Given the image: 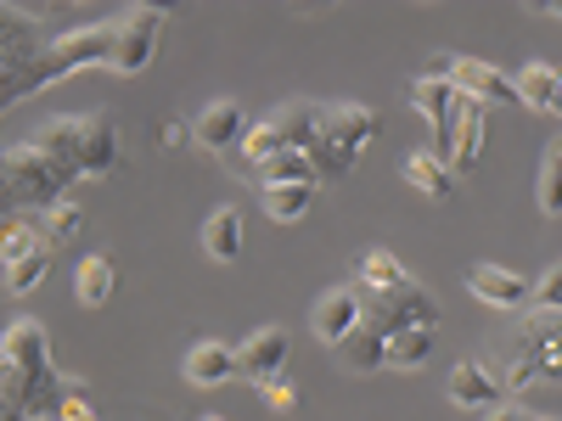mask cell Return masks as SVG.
Listing matches in <instances>:
<instances>
[{
	"instance_id": "6da1fadb",
	"label": "cell",
	"mask_w": 562,
	"mask_h": 421,
	"mask_svg": "<svg viewBox=\"0 0 562 421\" xmlns=\"http://www.w3.org/2000/svg\"><path fill=\"white\" fill-rule=\"evenodd\" d=\"M535 383H562V315H524V326L506 338V383L501 394H524Z\"/></svg>"
},
{
	"instance_id": "7a4b0ae2",
	"label": "cell",
	"mask_w": 562,
	"mask_h": 421,
	"mask_svg": "<svg viewBox=\"0 0 562 421\" xmlns=\"http://www.w3.org/2000/svg\"><path fill=\"white\" fill-rule=\"evenodd\" d=\"M360 298H366V293H360ZM360 326H371V332H383V338L416 332V326L439 332V298H434L428 287H416V281H405L400 293H378V298H366Z\"/></svg>"
},
{
	"instance_id": "3957f363",
	"label": "cell",
	"mask_w": 562,
	"mask_h": 421,
	"mask_svg": "<svg viewBox=\"0 0 562 421\" xmlns=\"http://www.w3.org/2000/svg\"><path fill=\"white\" fill-rule=\"evenodd\" d=\"M113 39H119V23H85L74 34H63L57 45H45V57H40V90L52 84V79H68L79 68H97L113 57Z\"/></svg>"
},
{
	"instance_id": "277c9868",
	"label": "cell",
	"mask_w": 562,
	"mask_h": 421,
	"mask_svg": "<svg viewBox=\"0 0 562 421\" xmlns=\"http://www.w3.org/2000/svg\"><path fill=\"white\" fill-rule=\"evenodd\" d=\"M0 158H7V185H12V203H29V208H45L52 214L68 192V180L45 163L29 140H18V147H0Z\"/></svg>"
},
{
	"instance_id": "5b68a950",
	"label": "cell",
	"mask_w": 562,
	"mask_h": 421,
	"mask_svg": "<svg viewBox=\"0 0 562 421\" xmlns=\"http://www.w3.org/2000/svg\"><path fill=\"white\" fill-rule=\"evenodd\" d=\"M164 23H169L164 7H130V12L119 18V39H113L108 68H113V73H140V68L158 57V34H164Z\"/></svg>"
},
{
	"instance_id": "8992f818",
	"label": "cell",
	"mask_w": 562,
	"mask_h": 421,
	"mask_svg": "<svg viewBox=\"0 0 562 421\" xmlns=\"http://www.w3.org/2000/svg\"><path fill=\"white\" fill-rule=\"evenodd\" d=\"M79 140H85V113H79V118H45V124L29 135V147L74 185V180H85V169H79Z\"/></svg>"
},
{
	"instance_id": "52a82bcc",
	"label": "cell",
	"mask_w": 562,
	"mask_h": 421,
	"mask_svg": "<svg viewBox=\"0 0 562 421\" xmlns=\"http://www.w3.org/2000/svg\"><path fill=\"white\" fill-rule=\"evenodd\" d=\"M467 293L506 315V309H529L535 304V281L518 275V270H501V264H473L467 270Z\"/></svg>"
},
{
	"instance_id": "ba28073f",
	"label": "cell",
	"mask_w": 562,
	"mask_h": 421,
	"mask_svg": "<svg viewBox=\"0 0 562 421\" xmlns=\"http://www.w3.org/2000/svg\"><path fill=\"white\" fill-rule=\"evenodd\" d=\"M484 135H490V124H484V102L456 96V107H450V174H473V169H479V158H484Z\"/></svg>"
},
{
	"instance_id": "9c48e42d",
	"label": "cell",
	"mask_w": 562,
	"mask_h": 421,
	"mask_svg": "<svg viewBox=\"0 0 562 421\" xmlns=\"http://www.w3.org/2000/svg\"><path fill=\"white\" fill-rule=\"evenodd\" d=\"M0 365L18 371V377L52 371V338H45V326L40 320H12L7 332H0Z\"/></svg>"
},
{
	"instance_id": "30bf717a",
	"label": "cell",
	"mask_w": 562,
	"mask_h": 421,
	"mask_svg": "<svg viewBox=\"0 0 562 421\" xmlns=\"http://www.w3.org/2000/svg\"><path fill=\"white\" fill-rule=\"evenodd\" d=\"M288 354H293V338L281 332V326H265V332H254V338L237 349V377H248V383L288 377Z\"/></svg>"
},
{
	"instance_id": "8fae6325",
	"label": "cell",
	"mask_w": 562,
	"mask_h": 421,
	"mask_svg": "<svg viewBox=\"0 0 562 421\" xmlns=\"http://www.w3.org/2000/svg\"><path fill=\"white\" fill-rule=\"evenodd\" d=\"M360 315H366V298H360V287H333L321 304H315V315H310V332L321 338V343H344L355 326H360Z\"/></svg>"
},
{
	"instance_id": "7c38bea8",
	"label": "cell",
	"mask_w": 562,
	"mask_h": 421,
	"mask_svg": "<svg viewBox=\"0 0 562 421\" xmlns=\"http://www.w3.org/2000/svg\"><path fill=\"white\" fill-rule=\"evenodd\" d=\"M450 84H456V96H473V102H484V107L518 102V84H512L495 62H484V57H461L456 73H450Z\"/></svg>"
},
{
	"instance_id": "4fadbf2b",
	"label": "cell",
	"mask_w": 562,
	"mask_h": 421,
	"mask_svg": "<svg viewBox=\"0 0 562 421\" xmlns=\"http://www.w3.org/2000/svg\"><path fill=\"white\" fill-rule=\"evenodd\" d=\"M378 129H383V118L371 113V107H360V102H333V107H321V135L333 140V147H344L349 158H355Z\"/></svg>"
},
{
	"instance_id": "5bb4252c",
	"label": "cell",
	"mask_w": 562,
	"mask_h": 421,
	"mask_svg": "<svg viewBox=\"0 0 562 421\" xmlns=\"http://www.w3.org/2000/svg\"><path fill=\"white\" fill-rule=\"evenodd\" d=\"M79 169H85V180H102V174L119 169V118L113 113H85Z\"/></svg>"
},
{
	"instance_id": "9a60e30c",
	"label": "cell",
	"mask_w": 562,
	"mask_h": 421,
	"mask_svg": "<svg viewBox=\"0 0 562 421\" xmlns=\"http://www.w3.org/2000/svg\"><path fill=\"white\" fill-rule=\"evenodd\" d=\"M450 405H461V410H495V405H506V394H501V383L490 377V365L484 360H461L456 371H450Z\"/></svg>"
},
{
	"instance_id": "2e32d148",
	"label": "cell",
	"mask_w": 562,
	"mask_h": 421,
	"mask_svg": "<svg viewBox=\"0 0 562 421\" xmlns=\"http://www.w3.org/2000/svg\"><path fill=\"white\" fill-rule=\"evenodd\" d=\"M243 135H248V113L237 102H209L198 113V124H192V140H198V147H209V152H231Z\"/></svg>"
},
{
	"instance_id": "e0dca14e",
	"label": "cell",
	"mask_w": 562,
	"mask_h": 421,
	"mask_svg": "<svg viewBox=\"0 0 562 421\" xmlns=\"http://www.w3.org/2000/svg\"><path fill=\"white\" fill-rule=\"evenodd\" d=\"M180 371H186V383H192V388H225L231 377H237V349L203 338V343L186 349V365Z\"/></svg>"
},
{
	"instance_id": "ac0fdd59",
	"label": "cell",
	"mask_w": 562,
	"mask_h": 421,
	"mask_svg": "<svg viewBox=\"0 0 562 421\" xmlns=\"http://www.w3.org/2000/svg\"><path fill=\"white\" fill-rule=\"evenodd\" d=\"M355 275H360V293L366 298H378V293H400L405 287V264L389 253V248H366L360 259H355Z\"/></svg>"
},
{
	"instance_id": "d6986e66",
	"label": "cell",
	"mask_w": 562,
	"mask_h": 421,
	"mask_svg": "<svg viewBox=\"0 0 562 421\" xmlns=\"http://www.w3.org/2000/svg\"><path fill=\"white\" fill-rule=\"evenodd\" d=\"M338 360L355 371V377H371V371H383V365H389V338H383V332H371V326H355V332L338 343Z\"/></svg>"
},
{
	"instance_id": "ffe728a7",
	"label": "cell",
	"mask_w": 562,
	"mask_h": 421,
	"mask_svg": "<svg viewBox=\"0 0 562 421\" xmlns=\"http://www.w3.org/2000/svg\"><path fill=\"white\" fill-rule=\"evenodd\" d=\"M270 124L281 129V140H288L293 152H304L310 140L321 135V107H315V102H304V96H293V102H281V107L270 113Z\"/></svg>"
},
{
	"instance_id": "44dd1931",
	"label": "cell",
	"mask_w": 562,
	"mask_h": 421,
	"mask_svg": "<svg viewBox=\"0 0 562 421\" xmlns=\"http://www.w3.org/2000/svg\"><path fill=\"white\" fill-rule=\"evenodd\" d=\"M400 174L416 185L422 197H434V203H445V197L456 192V174H450V163H445V158H434V152H411V158L400 163Z\"/></svg>"
},
{
	"instance_id": "7402d4cb",
	"label": "cell",
	"mask_w": 562,
	"mask_h": 421,
	"mask_svg": "<svg viewBox=\"0 0 562 421\" xmlns=\"http://www.w3.org/2000/svg\"><path fill=\"white\" fill-rule=\"evenodd\" d=\"M203 248H209V259H220V264L237 259V253H243V214H237V208H214L209 225H203Z\"/></svg>"
},
{
	"instance_id": "603a6c76",
	"label": "cell",
	"mask_w": 562,
	"mask_h": 421,
	"mask_svg": "<svg viewBox=\"0 0 562 421\" xmlns=\"http://www.w3.org/2000/svg\"><path fill=\"white\" fill-rule=\"evenodd\" d=\"M113 287H119L113 259H108V253H90V259L79 264V304H85V309H102V304L113 298Z\"/></svg>"
},
{
	"instance_id": "cb8c5ba5",
	"label": "cell",
	"mask_w": 562,
	"mask_h": 421,
	"mask_svg": "<svg viewBox=\"0 0 562 421\" xmlns=\"http://www.w3.org/2000/svg\"><path fill=\"white\" fill-rule=\"evenodd\" d=\"M259 203H265V214L276 225H293V219H304L315 208V185H265Z\"/></svg>"
},
{
	"instance_id": "d4e9b609",
	"label": "cell",
	"mask_w": 562,
	"mask_h": 421,
	"mask_svg": "<svg viewBox=\"0 0 562 421\" xmlns=\"http://www.w3.org/2000/svg\"><path fill=\"white\" fill-rule=\"evenodd\" d=\"M254 174H259V192H265V185H321L315 169H310V158L293 152V147H288V152H276V158H265Z\"/></svg>"
},
{
	"instance_id": "484cf974",
	"label": "cell",
	"mask_w": 562,
	"mask_h": 421,
	"mask_svg": "<svg viewBox=\"0 0 562 421\" xmlns=\"http://www.w3.org/2000/svg\"><path fill=\"white\" fill-rule=\"evenodd\" d=\"M434 338H439V332H428V326L389 338V365H394V371H422V365H428V354H434Z\"/></svg>"
},
{
	"instance_id": "4316f807",
	"label": "cell",
	"mask_w": 562,
	"mask_h": 421,
	"mask_svg": "<svg viewBox=\"0 0 562 421\" xmlns=\"http://www.w3.org/2000/svg\"><path fill=\"white\" fill-rule=\"evenodd\" d=\"M45 248V237H40V225H29V219H7L0 225V264H23L29 253H40Z\"/></svg>"
},
{
	"instance_id": "83f0119b",
	"label": "cell",
	"mask_w": 562,
	"mask_h": 421,
	"mask_svg": "<svg viewBox=\"0 0 562 421\" xmlns=\"http://www.w3.org/2000/svg\"><path fill=\"white\" fill-rule=\"evenodd\" d=\"M518 102L524 107H535V113H551V96H557V68H546V62H529L518 79Z\"/></svg>"
},
{
	"instance_id": "f1b7e54d",
	"label": "cell",
	"mask_w": 562,
	"mask_h": 421,
	"mask_svg": "<svg viewBox=\"0 0 562 421\" xmlns=\"http://www.w3.org/2000/svg\"><path fill=\"white\" fill-rule=\"evenodd\" d=\"M540 214H546V219L562 214V135L551 140L546 158H540Z\"/></svg>"
},
{
	"instance_id": "f546056e",
	"label": "cell",
	"mask_w": 562,
	"mask_h": 421,
	"mask_svg": "<svg viewBox=\"0 0 562 421\" xmlns=\"http://www.w3.org/2000/svg\"><path fill=\"white\" fill-rule=\"evenodd\" d=\"M79 230H85V208L79 203H57L52 214H45V225H40V237H45V248H68L74 237H79Z\"/></svg>"
},
{
	"instance_id": "4dcf8cb0",
	"label": "cell",
	"mask_w": 562,
	"mask_h": 421,
	"mask_svg": "<svg viewBox=\"0 0 562 421\" xmlns=\"http://www.w3.org/2000/svg\"><path fill=\"white\" fill-rule=\"evenodd\" d=\"M304 158H310L315 180H344V174L355 169V158H349L344 147H333L326 135H315V140H310V147H304Z\"/></svg>"
},
{
	"instance_id": "1f68e13d",
	"label": "cell",
	"mask_w": 562,
	"mask_h": 421,
	"mask_svg": "<svg viewBox=\"0 0 562 421\" xmlns=\"http://www.w3.org/2000/svg\"><path fill=\"white\" fill-rule=\"evenodd\" d=\"M237 152H243V158H248V163L259 169L265 158H276V152H288V140H281V129H276V124L265 118V124H248V135L237 140Z\"/></svg>"
},
{
	"instance_id": "d6a6232c",
	"label": "cell",
	"mask_w": 562,
	"mask_h": 421,
	"mask_svg": "<svg viewBox=\"0 0 562 421\" xmlns=\"http://www.w3.org/2000/svg\"><path fill=\"white\" fill-rule=\"evenodd\" d=\"M52 259H57V248H40V253H29L23 264H12V270H7V293H12V298L34 293L40 281H45V270H52Z\"/></svg>"
},
{
	"instance_id": "836d02e7",
	"label": "cell",
	"mask_w": 562,
	"mask_h": 421,
	"mask_svg": "<svg viewBox=\"0 0 562 421\" xmlns=\"http://www.w3.org/2000/svg\"><path fill=\"white\" fill-rule=\"evenodd\" d=\"M535 309H546V315H562V264H551V270L535 281Z\"/></svg>"
},
{
	"instance_id": "e575fe53",
	"label": "cell",
	"mask_w": 562,
	"mask_h": 421,
	"mask_svg": "<svg viewBox=\"0 0 562 421\" xmlns=\"http://www.w3.org/2000/svg\"><path fill=\"white\" fill-rule=\"evenodd\" d=\"M259 394H265V405H270L276 416H288V410H299V388H293L288 377H270V383H259Z\"/></svg>"
},
{
	"instance_id": "d590c367",
	"label": "cell",
	"mask_w": 562,
	"mask_h": 421,
	"mask_svg": "<svg viewBox=\"0 0 562 421\" xmlns=\"http://www.w3.org/2000/svg\"><path fill=\"white\" fill-rule=\"evenodd\" d=\"M57 421H102V416L90 410V405H85L79 394H68V399H63V416H57Z\"/></svg>"
},
{
	"instance_id": "8d00e7d4",
	"label": "cell",
	"mask_w": 562,
	"mask_h": 421,
	"mask_svg": "<svg viewBox=\"0 0 562 421\" xmlns=\"http://www.w3.org/2000/svg\"><path fill=\"white\" fill-rule=\"evenodd\" d=\"M484 421H535V416H529L524 405H512V399H506V405H495V410H490Z\"/></svg>"
},
{
	"instance_id": "74e56055",
	"label": "cell",
	"mask_w": 562,
	"mask_h": 421,
	"mask_svg": "<svg viewBox=\"0 0 562 421\" xmlns=\"http://www.w3.org/2000/svg\"><path fill=\"white\" fill-rule=\"evenodd\" d=\"M0 421H29V416L12 405V394H7V371H0Z\"/></svg>"
},
{
	"instance_id": "f35d334b",
	"label": "cell",
	"mask_w": 562,
	"mask_h": 421,
	"mask_svg": "<svg viewBox=\"0 0 562 421\" xmlns=\"http://www.w3.org/2000/svg\"><path fill=\"white\" fill-rule=\"evenodd\" d=\"M12 219V185H7V158H0V225Z\"/></svg>"
},
{
	"instance_id": "ab89813d",
	"label": "cell",
	"mask_w": 562,
	"mask_h": 421,
	"mask_svg": "<svg viewBox=\"0 0 562 421\" xmlns=\"http://www.w3.org/2000/svg\"><path fill=\"white\" fill-rule=\"evenodd\" d=\"M164 147H186V124H180V118L164 124Z\"/></svg>"
},
{
	"instance_id": "60d3db41",
	"label": "cell",
	"mask_w": 562,
	"mask_h": 421,
	"mask_svg": "<svg viewBox=\"0 0 562 421\" xmlns=\"http://www.w3.org/2000/svg\"><path fill=\"white\" fill-rule=\"evenodd\" d=\"M551 113L562 118V68H557V96H551Z\"/></svg>"
},
{
	"instance_id": "b9f144b4",
	"label": "cell",
	"mask_w": 562,
	"mask_h": 421,
	"mask_svg": "<svg viewBox=\"0 0 562 421\" xmlns=\"http://www.w3.org/2000/svg\"><path fill=\"white\" fill-rule=\"evenodd\" d=\"M535 12H546V18H557V23H562V0H551V7H535Z\"/></svg>"
},
{
	"instance_id": "7bdbcfd3",
	"label": "cell",
	"mask_w": 562,
	"mask_h": 421,
	"mask_svg": "<svg viewBox=\"0 0 562 421\" xmlns=\"http://www.w3.org/2000/svg\"><path fill=\"white\" fill-rule=\"evenodd\" d=\"M535 421H557V416H535Z\"/></svg>"
},
{
	"instance_id": "ee69618b",
	"label": "cell",
	"mask_w": 562,
	"mask_h": 421,
	"mask_svg": "<svg viewBox=\"0 0 562 421\" xmlns=\"http://www.w3.org/2000/svg\"><path fill=\"white\" fill-rule=\"evenodd\" d=\"M203 421H225V416H203Z\"/></svg>"
}]
</instances>
